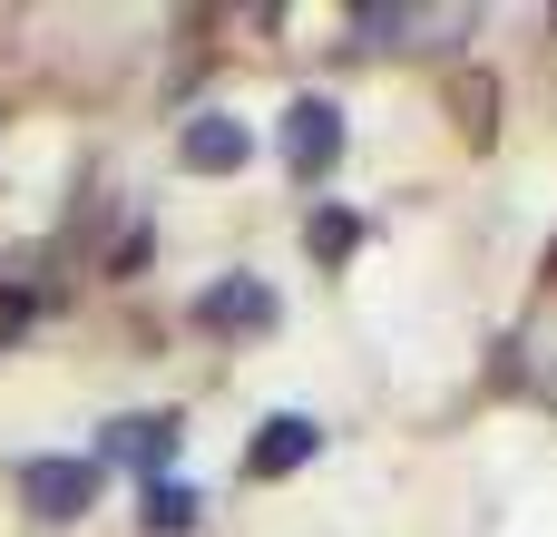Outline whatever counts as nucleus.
Instances as JSON below:
<instances>
[{
	"mask_svg": "<svg viewBox=\"0 0 557 537\" xmlns=\"http://www.w3.org/2000/svg\"><path fill=\"white\" fill-rule=\"evenodd\" d=\"M98 460H117V470H166V460H176V421H166V411H137V421H108Z\"/></svg>",
	"mask_w": 557,
	"mask_h": 537,
	"instance_id": "nucleus-5",
	"label": "nucleus"
},
{
	"mask_svg": "<svg viewBox=\"0 0 557 537\" xmlns=\"http://www.w3.org/2000/svg\"><path fill=\"white\" fill-rule=\"evenodd\" d=\"M343 157V108L333 98H294L284 108V176H333Z\"/></svg>",
	"mask_w": 557,
	"mask_h": 537,
	"instance_id": "nucleus-1",
	"label": "nucleus"
},
{
	"mask_svg": "<svg viewBox=\"0 0 557 537\" xmlns=\"http://www.w3.org/2000/svg\"><path fill=\"white\" fill-rule=\"evenodd\" d=\"M313 450H323V430H313L304 411H284V421H264V430H255V450H245V470H255V479H284V470H304Z\"/></svg>",
	"mask_w": 557,
	"mask_h": 537,
	"instance_id": "nucleus-6",
	"label": "nucleus"
},
{
	"mask_svg": "<svg viewBox=\"0 0 557 537\" xmlns=\"http://www.w3.org/2000/svg\"><path fill=\"white\" fill-rule=\"evenodd\" d=\"M401 29H411V10H382V0H372V10H352V39H372V49H392Z\"/></svg>",
	"mask_w": 557,
	"mask_h": 537,
	"instance_id": "nucleus-9",
	"label": "nucleus"
},
{
	"mask_svg": "<svg viewBox=\"0 0 557 537\" xmlns=\"http://www.w3.org/2000/svg\"><path fill=\"white\" fill-rule=\"evenodd\" d=\"M176 157H186L196 176H235V166L255 157V137H245L235 117H215V108H206V117H186V137H176Z\"/></svg>",
	"mask_w": 557,
	"mask_h": 537,
	"instance_id": "nucleus-4",
	"label": "nucleus"
},
{
	"mask_svg": "<svg viewBox=\"0 0 557 537\" xmlns=\"http://www.w3.org/2000/svg\"><path fill=\"white\" fill-rule=\"evenodd\" d=\"M20 499H29V519H88L98 509V460H29Z\"/></svg>",
	"mask_w": 557,
	"mask_h": 537,
	"instance_id": "nucleus-2",
	"label": "nucleus"
},
{
	"mask_svg": "<svg viewBox=\"0 0 557 537\" xmlns=\"http://www.w3.org/2000/svg\"><path fill=\"white\" fill-rule=\"evenodd\" d=\"M196 323H206V333H264V323H274V284L225 274V284H206V294H196Z\"/></svg>",
	"mask_w": 557,
	"mask_h": 537,
	"instance_id": "nucleus-3",
	"label": "nucleus"
},
{
	"mask_svg": "<svg viewBox=\"0 0 557 537\" xmlns=\"http://www.w3.org/2000/svg\"><path fill=\"white\" fill-rule=\"evenodd\" d=\"M147 528H157V537H186V528H196V489L147 479Z\"/></svg>",
	"mask_w": 557,
	"mask_h": 537,
	"instance_id": "nucleus-7",
	"label": "nucleus"
},
{
	"mask_svg": "<svg viewBox=\"0 0 557 537\" xmlns=\"http://www.w3.org/2000/svg\"><path fill=\"white\" fill-rule=\"evenodd\" d=\"M304 245H313V264H343V254H352V245H362V225H352V215H343V205H323V215H313V235H304Z\"/></svg>",
	"mask_w": 557,
	"mask_h": 537,
	"instance_id": "nucleus-8",
	"label": "nucleus"
},
{
	"mask_svg": "<svg viewBox=\"0 0 557 537\" xmlns=\"http://www.w3.org/2000/svg\"><path fill=\"white\" fill-rule=\"evenodd\" d=\"M548 284H557V254H548Z\"/></svg>",
	"mask_w": 557,
	"mask_h": 537,
	"instance_id": "nucleus-10",
	"label": "nucleus"
}]
</instances>
